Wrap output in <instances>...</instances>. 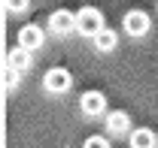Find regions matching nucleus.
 Masks as SVG:
<instances>
[{
    "label": "nucleus",
    "instance_id": "11",
    "mask_svg": "<svg viewBox=\"0 0 158 148\" xmlns=\"http://www.w3.org/2000/svg\"><path fill=\"white\" fill-rule=\"evenodd\" d=\"M82 148H110V139L106 136H88L82 142Z\"/></svg>",
    "mask_w": 158,
    "mask_h": 148
},
{
    "label": "nucleus",
    "instance_id": "7",
    "mask_svg": "<svg viewBox=\"0 0 158 148\" xmlns=\"http://www.w3.org/2000/svg\"><path fill=\"white\" fill-rule=\"evenodd\" d=\"M6 67L15 70V73H24V70L31 67V49H24V45L9 49V52H6Z\"/></svg>",
    "mask_w": 158,
    "mask_h": 148
},
{
    "label": "nucleus",
    "instance_id": "8",
    "mask_svg": "<svg viewBox=\"0 0 158 148\" xmlns=\"http://www.w3.org/2000/svg\"><path fill=\"white\" fill-rule=\"evenodd\" d=\"M128 127H131V115L128 112H122V109H116V112H110L106 115V130L110 133H128Z\"/></svg>",
    "mask_w": 158,
    "mask_h": 148
},
{
    "label": "nucleus",
    "instance_id": "3",
    "mask_svg": "<svg viewBox=\"0 0 158 148\" xmlns=\"http://www.w3.org/2000/svg\"><path fill=\"white\" fill-rule=\"evenodd\" d=\"M122 27L131 33V37H146L149 33V27H152V21H149V12H143V9H131L125 21H122Z\"/></svg>",
    "mask_w": 158,
    "mask_h": 148
},
{
    "label": "nucleus",
    "instance_id": "2",
    "mask_svg": "<svg viewBox=\"0 0 158 148\" xmlns=\"http://www.w3.org/2000/svg\"><path fill=\"white\" fill-rule=\"evenodd\" d=\"M43 85H46L49 94H67L70 85H73V76H70V70H64V67H52L49 73L43 76Z\"/></svg>",
    "mask_w": 158,
    "mask_h": 148
},
{
    "label": "nucleus",
    "instance_id": "10",
    "mask_svg": "<svg viewBox=\"0 0 158 148\" xmlns=\"http://www.w3.org/2000/svg\"><path fill=\"white\" fill-rule=\"evenodd\" d=\"M155 133L149 127H137L134 133H131V148H155Z\"/></svg>",
    "mask_w": 158,
    "mask_h": 148
},
{
    "label": "nucleus",
    "instance_id": "13",
    "mask_svg": "<svg viewBox=\"0 0 158 148\" xmlns=\"http://www.w3.org/2000/svg\"><path fill=\"white\" fill-rule=\"evenodd\" d=\"M21 73H15V70H9V67H6V70H3V85H6V88H9V85H15V79H19Z\"/></svg>",
    "mask_w": 158,
    "mask_h": 148
},
{
    "label": "nucleus",
    "instance_id": "5",
    "mask_svg": "<svg viewBox=\"0 0 158 148\" xmlns=\"http://www.w3.org/2000/svg\"><path fill=\"white\" fill-rule=\"evenodd\" d=\"M79 109H82V115L94 118V115H100V112L106 109V97H103L100 91H85L82 97H79Z\"/></svg>",
    "mask_w": 158,
    "mask_h": 148
},
{
    "label": "nucleus",
    "instance_id": "6",
    "mask_svg": "<svg viewBox=\"0 0 158 148\" xmlns=\"http://www.w3.org/2000/svg\"><path fill=\"white\" fill-rule=\"evenodd\" d=\"M43 42H46V33H43L40 24H24V27L19 30V45H24V49L34 52V49H40Z\"/></svg>",
    "mask_w": 158,
    "mask_h": 148
},
{
    "label": "nucleus",
    "instance_id": "1",
    "mask_svg": "<svg viewBox=\"0 0 158 148\" xmlns=\"http://www.w3.org/2000/svg\"><path fill=\"white\" fill-rule=\"evenodd\" d=\"M98 30H103V12L94 6H82L76 12V33L82 37H94Z\"/></svg>",
    "mask_w": 158,
    "mask_h": 148
},
{
    "label": "nucleus",
    "instance_id": "9",
    "mask_svg": "<svg viewBox=\"0 0 158 148\" xmlns=\"http://www.w3.org/2000/svg\"><path fill=\"white\" fill-rule=\"evenodd\" d=\"M91 39H94V49H98V52H116V45H118V33L110 30V27L98 30Z\"/></svg>",
    "mask_w": 158,
    "mask_h": 148
},
{
    "label": "nucleus",
    "instance_id": "12",
    "mask_svg": "<svg viewBox=\"0 0 158 148\" xmlns=\"http://www.w3.org/2000/svg\"><path fill=\"white\" fill-rule=\"evenodd\" d=\"M6 9L9 12H24L27 9V0H6Z\"/></svg>",
    "mask_w": 158,
    "mask_h": 148
},
{
    "label": "nucleus",
    "instance_id": "4",
    "mask_svg": "<svg viewBox=\"0 0 158 148\" xmlns=\"http://www.w3.org/2000/svg\"><path fill=\"white\" fill-rule=\"evenodd\" d=\"M49 30L58 33V37H67L70 30H76V12H70V9H55V12L49 15Z\"/></svg>",
    "mask_w": 158,
    "mask_h": 148
}]
</instances>
